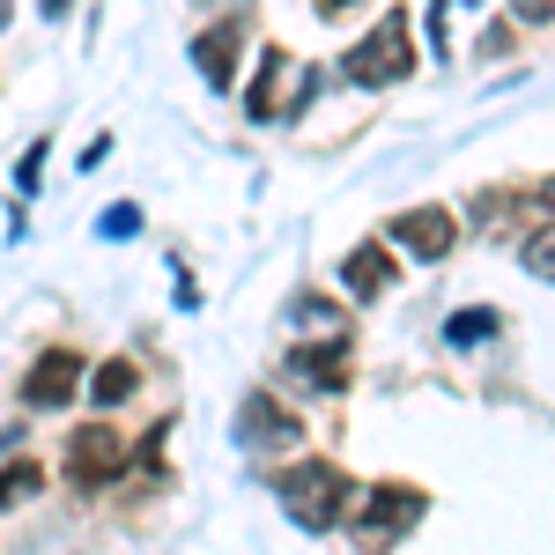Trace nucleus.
<instances>
[{"instance_id": "nucleus-1", "label": "nucleus", "mask_w": 555, "mask_h": 555, "mask_svg": "<svg viewBox=\"0 0 555 555\" xmlns=\"http://www.w3.org/2000/svg\"><path fill=\"white\" fill-rule=\"evenodd\" d=\"M274 496H282V512L297 518L304 533H326V526L348 512V481H341L334 460H304V467H289L282 481H274Z\"/></svg>"}, {"instance_id": "nucleus-2", "label": "nucleus", "mask_w": 555, "mask_h": 555, "mask_svg": "<svg viewBox=\"0 0 555 555\" xmlns=\"http://www.w3.org/2000/svg\"><path fill=\"white\" fill-rule=\"evenodd\" d=\"M408 67H415V52H408V23H400V15H385L363 44H348V60H341V75H348V82H363V89L400 82Z\"/></svg>"}, {"instance_id": "nucleus-3", "label": "nucleus", "mask_w": 555, "mask_h": 555, "mask_svg": "<svg viewBox=\"0 0 555 555\" xmlns=\"http://www.w3.org/2000/svg\"><path fill=\"white\" fill-rule=\"evenodd\" d=\"M237 437H245L253 452H289V444L304 437V423L289 415V408H274L267 392H253V400L237 408Z\"/></svg>"}, {"instance_id": "nucleus-4", "label": "nucleus", "mask_w": 555, "mask_h": 555, "mask_svg": "<svg viewBox=\"0 0 555 555\" xmlns=\"http://www.w3.org/2000/svg\"><path fill=\"white\" fill-rule=\"evenodd\" d=\"M415 518H423V496H415V489H400V481H392V489H378V496H371V504H363V512H356V533H363V541H385V533H392V541H400V533H408V526H415Z\"/></svg>"}, {"instance_id": "nucleus-5", "label": "nucleus", "mask_w": 555, "mask_h": 555, "mask_svg": "<svg viewBox=\"0 0 555 555\" xmlns=\"http://www.w3.org/2000/svg\"><path fill=\"white\" fill-rule=\"evenodd\" d=\"M75 385H82V356H67V348H44L30 385H23V400L30 408H67L75 400Z\"/></svg>"}, {"instance_id": "nucleus-6", "label": "nucleus", "mask_w": 555, "mask_h": 555, "mask_svg": "<svg viewBox=\"0 0 555 555\" xmlns=\"http://www.w3.org/2000/svg\"><path fill=\"white\" fill-rule=\"evenodd\" d=\"M392 245H408L415 259H444V253H452V208H408V215H392Z\"/></svg>"}, {"instance_id": "nucleus-7", "label": "nucleus", "mask_w": 555, "mask_h": 555, "mask_svg": "<svg viewBox=\"0 0 555 555\" xmlns=\"http://www.w3.org/2000/svg\"><path fill=\"white\" fill-rule=\"evenodd\" d=\"M119 467H127V452H119V437H112V429H82V437H75V452H67V474H75L82 489L112 481Z\"/></svg>"}, {"instance_id": "nucleus-8", "label": "nucleus", "mask_w": 555, "mask_h": 555, "mask_svg": "<svg viewBox=\"0 0 555 555\" xmlns=\"http://www.w3.org/2000/svg\"><path fill=\"white\" fill-rule=\"evenodd\" d=\"M282 378L304 385V392H341V348H289Z\"/></svg>"}, {"instance_id": "nucleus-9", "label": "nucleus", "mask_w": 555, "mask_h": 555, "mask_svg": "<svg viewBox=\"0 0 555 555\" xmlns=\"http://www.w3.org/2000/svg\"><path fill=\"white\" fill-rule=\"evenodd\" d=\"M193 67H201L215 89H230V67H237V23H222V30H201V38H193Z\"/></svg>"}, {"instance_id": "nucleus-10", "label": "nucleus", "mask_w": 555, "mask_h": 555, "mask_svg": "<svg viewBox=\"0 0 555 555\" xmlns=\"http://www.w3.org/2000/svg\"><path fill=\"white\" fill-rule=\"evenodd\" d=\"M341 282H348V297H378L385 289V253L378 245H356L348 267H341Z\"/></svg>"}, {"instance_id": "nucleus-11", "label": "nucleus", "mask_w": 555, "mask_h": 555, "mask_svg": "<svg viewBox=\"0 0 555 555\" xmlns=\"http://www.w3.org/2000/svg\"><path fill=\"white\" fill-rule=\"evenodd\" d=\"M289 67H297L289 52H267V67H259L267 82L253 89V119H274V112H289V96H282V75H289Z\"/></svg>"}, {"instance_id": "nucleus-12", "label": "nucleus", "mask_w": 555, "mask_h": 555, "mask_svg": "<svg viewBox=\"0 0 555 555\" xmlns=\"http://www.w3.org/2000/svg\"><path fill=\"white\" fill-rule=\"evenodd\" d=\"M133 363H104L96 378H89V392H96V408H119V400H133Z\"/></svg>"}, {"instance_id": "nucleus-13", "label": "nucleus", "mask_w": 555, "mask_h": 555, "mask_svg": "<svg viewBox=\"0 0 555 555\" xmlns=\"http://www.w3.org/2000/svg\"><path fill=\"white\" fill-rule=\"evenodd\" d=\"M518 259H526V274H533V282H555V230H533Z\"/></svg>"}, {"instance_id": "nucleus-14", "label": "nucleus", "mask_w": 555, "mask_h": 555, "mask_svg": "<svg viewBox=\"0 0 555 555\" xmlns=\"http://www.w3.org/2000/svg\"><path fill=\"white\" fill-rule=\"evenodd\" d=\"M30 489H44L38 467H0V512H8V504H23Z\"/></svg>"}, {"instance_id": "nucleus-15", "label": "nucleus", "mask_w": 555, "mask_h": 555, "mask_svg": "<svg viewBox=\"0 0 555 555\" xmlns=\"http://www.w3.org/2000/svg\"><path fill=\"white\" fill-rule=\"evenodd\" d=\"M489 334H496V311H467V319H452V326H444V341H489Z\"/></svg>"}, {"instance_id": "nucleus-16", "label": "nucleus", "mask_w": 555, "mask_h": 555, "mask_svg": "<svg viewBox=\"0 0 555 555\" xmlns=\"http://www.w3.org/2000/svg\"><path fill=\"white\" fill-rule=\"evenodd\" d=\"M133 230H141V208H127V201H119V208H104V222H96V237H112V245L133 237Z\"/></svg>"}, {"instance_id": "nucleus-17", "label": "nucleus", "mask_w": 555, "mask_h": 555, "mask_svg": "<svg viewBox=\"0 0 555 555\" xmlns=\"http://www.w3.org/2000/svg\"><path fill=\"white\" fill-rule=\"evenodd\" d=\"M38 178H44V141L23 156V164H15V185H23V193H38Z\"/></svg>"}, {"instance_id": "nucleus-18", "label": "nucleus", "mask_w": 555, "mask_h": 555, "mask_svg": "<svg viewBox=\"0 0 555 555\" xmlns=\"http://www.w3.org/2000/svg\"><path fill=\"white\" fill-rule=\"evenodd\" d=\"M512 8L526 15V23H548V15H555V0H512Z\"/></svg>"}, {"instance_id": "nucleus-19", "label": "nucleus", "mask_w": 555, "mask_h": 555, "mask_svg": "<svg viewBox=\"0 0 555 555\" xmlns=\"http://www.w3.org/2000/svg\"><path fill=\"white\" fill-rule=\"evenodd\" d=\"M38 8H44V15H67V0H38Z\"/></svg>"}, {"instance_id": "nucleus-20", "label": "nucleus", "mask_w": 555, "mask_h": 555, "mask_svg": "<svg viewBox=\"0 0 555 555\" xmlns=\"http://www.w3.org/2000/svg\"><path fill=\"white\" fill-rule=\"evenodd\" d=\"M8 15H15V0H0V30H8Z\"/></svg>"}, {"instance_id": "nucleus-21", "label": "nucleus", "mask_w": 555, "mask_h": 555, "mask_svg": "<svg viewBox=\"0 0 555 555\" xmlns=\"http://www.w3.org/2000/svg\"><path fill=\"white\" fill-rule=\"evenodd\" d=\"M326 8H348V0H326Z\"/></svg>"}, {"instance_id": "nucleus-22", "label": "nucleus", "mask_w": 555, "mask_h": 555, "mask_svg": "<svg viewBox=\"0 0 555 555\" xmlns=\"http://www.w3.org/2000/svg\"><path fill=\"white\" fill-rule=\"evenodd\" d=\"M548 201H555V185H548Z\"/></svg>"}, {"instance_id": "nucleus-23", "label": "nucleus", "mask_w": 555, "mask_h": 555, "mask_svg": "<svg viewBox=\"0 0 555 555\" xmlns=\"http://www.w3.org/2000/svg\"><path fill=\"white\" fill-rule=\"evenodd\" d=\"M467 8H474V0H467Z\"/></svg>"}]
</instances>
